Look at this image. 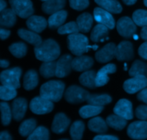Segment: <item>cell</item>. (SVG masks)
<instances>
[{
  "label": "cell",
  "mask_w": 147,
  "mask_h": 140,
  "mask_svg": "<svg viewBox=\"0 0 147 140\" xmlns=\"http://www.w3.org/2000/svg\"><path fill=\"white\" fill-rule=\"evenodd\" d=\"M34 55L37 60L43 62L55 61L60 55L59 45L53 39L44 40L34 49Z\"/></svg>",
  "instance_id": "1"
},
{
  "label": "cell",
  "mask_w": 147,
  "mask_h": 140,
  "mask_svg": "<svg viewBox=\"0 0 147 140\" xmlns=\"http://www.w3.org/2000/svg\"><path fill=\"white\" fill-rule=\"evenodd\" d=\"M65 84L60 80H50L42 85L40 90V96L54 102L62 99L64 93Z\"/></svg>",
  "instance_id": "2"
},
{
  "label": "cell",
  "mask_w": 147,
  "mask_h": 140,
  "mask_svg": "<svg viewBox=\"0 0 147 140\" xmlns=\"http://www.w3.org/2000/svg\"><path fill=\"white\" fill-rule=\"evenodd\" d=\"M88 39L84 34L75 33L67 37V47L70 51L76 56L83 55V53L92 49L88 45Z\"/></svg>",
  "instance_id": "3"
},
{
  "label": "cell",
  "mask_w": 147,
  "mask_h": 140,
  "mask_svg": "<svg viewBox=\"0 0 147 140\" xmlns=\"http://www.w3.org/2000/svg\"><path fill=\"white\" fill-rule=\"evenodd\" d=\"M22 75V69L19 67L3 70L0 75V80L3 86L19 89L20 87V79Z\"/></svg>",
  "instance_id": "4"
},
{
  "label": "cell",
  "mask_w": 147,
  "mask_h": 140,
  "mask_svg": "<svg viewBox=\"0 0 147 140\" xmlns=\"http://www.w3.org/2000/svg\"><path fill=\"white\" fill-rule=\"evenodd\" d=\"M9 1L11 9L21 18H29L34 13V8L31 0H9Z\"/></svg>",
  "instance_id": "5"
},
{
  "label": "cell",
  "mask_w": 147,
  "mask_h": 140,
  "mask_svg": "<svg viewBox=\"0 0 147 140\" xmlns=\"http://www.w3.org/2000/svg\"><path fill=\"white\" fill-rule=\"evenodd\" d=\"M89 94V92L84 89L74 85L67 88L65 92L64 96L65 99L68 103L76 104L86 101Z\"/></svg>",
  "instance_id": "6"
},
{
  "label": "cell",
  "mask_w": 147,
  "mask_h": 140,
  "mask_svg": "<svg viewBox=\"0 0 147 140\" xmlns=\"http://www.w3.org/2000/svg\"><path fill=\"white\" fill-rule=\"evenodd\" d=\"M54 105L52 101L42 96H37L32 99L30 103V109L35 114L42 115L48 114L53 111Z\"/></svg>",
  "instance_id": "7"
},
{
  "label": "cell",
  "mask_w": 147,
  "mask_h": 140,
  "mask_svg": "<svg viewBox=\"0 0 147 140\" xmlns=\"http://www.w3.org/2000/svg\"><path fill=\"white\" fill-rule=\"evenodd\" d=\"M116 29L121 36L125 38H131L136 32V24L130 17H123L118 20Z\"/></svg>",
  "instance_id": "8"
},
{
  "label": "cell",
  "mask_w": 147,
  "mask_h": 140,
  "mask_svg": "<svg viewBox=\"0 0 147 140\" xmlns=\"http://www.w3.org/2000/svg\"><path fill=\"white\" fill-rule=\"evenodd\" d=\"M147 86V78L144 76H134L124 82L123 89L126 93L134 94L143 90Z\"/></svg>",
  "instance_id": "9"
},
{
  "label": "cell",
  "mask_w": 147,
  "mask_h": 140,
  "mask_svg": "<svg viewBox=\"0 0 147 140\" xmlns=\"http://www.w3.org/2000/svg\"><path fill=\"white\" fill-rule=\"evenodd\" d=\"M127 134L128 136L133 139H147V122L142 120L132 122L128 127Z\"/></svg>",
  "instance_id": "10"
},
{
  "label": "cell",
  "mask_w": 147,
  "mask_h": 140,
  "mask_svg": "<svg viewBox=\"0 0 147 140\" xmlns=\"http://www.w3.org/2000/svg\"><path fill=\"white\" fill-rule=\"evenodd\" d=\"M115 57L119 61H129L134 57L133 45L129 41H122L116 46Z\"/></svg>",
  "instance_id": "11"
},
{
  "label": "cell",
  "mask_w": 147,
  "mask_h": 140,
  "mask_svg": "<svg viewBox=\"0 0 147 140\" xmlns=\"http://www.w3.org/2000/svg\"><path fill=\"white\" fill-rule=\"evenodd\" d=\"M73 57L70 55H63L58 59L56 64L55 76L57 78H64L68 76L71 72Z\"/></svg>",
  "instance_id": "12"
},
{
  "label": "cell",
  "mask_w": 147,
  "mask_h": 140,
  "mask_svg": "<svg viewBox=\"0 0 147 140\" xmlns=\"http://www.w3.org/2000/svg\"><path fill=\"white\" fill-rule=\"evenodd\" d=\"M113 112L126 120H131L134 117L132 103L128 99H120L113 108Z\"/></svg>",
  "instance_id": "13"
},
{
  "label": "cell",
  "mask_w": 147,
  "mask_h": 140,
  "mask_svg": "<svg viewBox=\"0 0 147 140\" xmlns=\"http://www.w3.org/2000/svg\"><path fill=\"white\" fill-rule=\"evenodd\" d=\"M93 17L95 20L99 24L106 26L109 29L114 28L115 20L111 12L103 9L100 7H96L93 11Z\"/></svg>",
  "instance_id": "14"
},
{
  "label": "cell",
  "mask_w": 147,
  "mask_h": 140,
  "mask_svg": "<svg viewBox=\"0 0 147 140\" xmlns=\"http://www.w3.org/2000/svg\"><path fill=\"white\" fill-rule=\"evenodd\" d=\"M116 49V46L114 43H108L96 53L95 57L96 60L100 63H109L114 57Z\"/></svg>",
  "instance_id": "15"
},
{
  "label": "cell",
  "mask_w": 147,
  "mask_h": 140,
  "mask_svg": "<svg viewBox=\"0 0 147 140\" xmlns=\"http://www.w3.org/2000/svg\"><path fill=\"white\" fill-rule=\"evenodd\" d=\"M27 109V101L24 98L14 99L11 106L12 117L15 121H21L24 118Z\"/></svg>",
  "instance_id": "16"
},
{
  "label": "cell",
  "mask_w": 147,
  "mask_h": 140,
  "mask_svg": "<svg viewBox=\"0 0 147 140\" xmlns=\"http://www.w3.org/2000/svg\"><path fill=\"white\" fill-rule=\"evenodd\" d=\"M70 124V120L65 114L58 113L55 116L52 124V131L55 134L65 132Z\"/></svg>",
  "instance_id": "17"
},
{
  "label": "cell",
  "mask_w": 147,
  "mask_h": 140,
  "mask_svg": "<svg viewBox=\"0 0 147 140\" xmlns=\"http://www.w3.org/2000/svg\"><path fill=\"white\" fill-rule=\"evenodd\" d=\"M116 71V65L109 63L100 69L96 73V86L97 87L105 86L109 80V74H112Z\"/></svg>",
  "instance_id": "18"
},
{
  "label": "cell",
  "mask_w": 147,
  "mask_h": 140,
  "mask_svg": "<svg viewBox=\"0 0 147 140\" xmlns=\"http://www.w3.org/2000/svg\"><path fill=\"white\" fill-rule=\"evenodd\" d=\"M93 65V60L92 57L86 55L77 56L73 59L72 68L73 70L78 72L87 71L91 68Z\"/></svg>",
  "instance_id": "19"
},
{
  "label": "cell",
  "mask_w": 147,
  "mask_h": 140,
  "mask_svg": "<svg viewBox=\"0 0 147 140\" xmlns=\"http://www.w3.org/2000/svg\"><path fill=\"white\" fill-rule=\"evenodd\" d=\"M26 24L29 30L36 33H40L46 28L48 22L43 17L33 15L27 19Z\"/></svg>",
  "instance_id": "20"
},
{
  "label": "cell",
  "mask_w": 147,
  "mask_h": 140,
  "mask_svg": "<svg viewBox=\"0 0 147 140\" xmlns=\"http://www.w3.org/2000/svg\"><path fill=\"white\" fill-rule=\"evenodd\" d=\"M65 3V0H47L42 5V9L46 14H53L63 10Z\"/></svg>",
  "instance_id": "21"
},
{
  "label": "cell",
  "mask_w": 147,
  "mask_h": 140,
  "mask_svg": "<svg viewBox=\"0 0 147 140\" xmlns=\"http://www.w3.org/2000/svg\"><path fill=\"white\" fill-rule=\"evenodd\" d=\"M17 34L20 38L25 40L26 42L29 43L30 44L33 45L36 47L42 43V38L39 34L32 30H27L25 29H20L17 31Z\"/></svg>",
  "instance_id": "22"
},
{
  "label": "cell",
  "mask_w": 147,
  "mask_h": 140,
  "mask_svg": "<svg viewBox=\"0 0 147 140\" xmlns=\"http://www.w3.org/2000/svg\"><path fill=\"white\" fill-rule=\"evenodd\" d=\"M109 28L106 26L102 24H98L92 30L90 34V39L94 43L97 42H103L105 40H108L109 37Z\"/></svg>",
  "instance_id": "23"
},
{
  "label": "cell",
  "mask_w": 147,
  "mask_h": 140,
  "mask_svg": "<svg viewBox=\"0 0 147 140\" xmlns=\"http://www.w3.org/2000/svg\"><path fill=\"white\" fill-rule=\"evenodd\" d=\"M67 17V12L65 10H60L51 14L48 19V26L50 29H57L61 27L65 22Z\"/></svg>",
  "instance_id": "24"
},
{
  "label": "cell",
  "mask_w": 147,
  "mask_h": 140,
  "mask_svg": "<svg viewBox=\"0 0 147 140\" xmlns=\"http://www.w3.org/2000/svg\"><path fill=\"white\" fill-rule=\"evenodd\" d=\"M17 14L11 9H5L0 14V24L2 27H11L17 20Z\"/></svg>",
  "instance_id": "25"
},
{
  "label": "cell",
  "mask_w": 147,
  "mask_h": 140,
  "mask_svg": "<svg viewBox=\"0 0 147 140\" xmlns=\"http://www.w3.org/2000/svg\"><path fill=\"white\" fill-rule=\"evenodd\" d=\"M93 18L92 15L89 13L85 12L81 14L78 17L76 20V23H77L78 28L80 32H88L91 29L92 25H93Z\"/></svg>",
  "instance_id": "26"
},
{
  "label": "cell",
  "mask_w": 147,
  "mask_h": 140,
  "mask_svg": "<svg viewBox=\"0 0 147 140\" xmlns=\"http://www.w3.org/2000/svg\"><path fill=\"white\" fill-rule=\"evenodd\" d=\"M101 8L111 13L119 14L122 11V7L117 0H95Z\"/></svg>",
  "instance_id": "27"
},
{
  "label": "cell",
  "mask_w": 147,
  "mask_h": 140,
  "mask_svg": "<svg viewBox=\"0 0 147 140\" xmlns=\"http://www.w3.org/2000/svg\"><path fill=\"white\" fill-rule=\"evenodd\" d=\"M96 73L95 70H87L82 73L79 77L80 84L89 89H94L96 86Z\"/></svg>",
  "instance_id": "28"
},
{
  "label": "cell",
  "mask_w": 147,
  "mask_h": 140,
  "mask_svg": "<svg viewBox=\"0 0 147 140\" xmlns=\"http://www.w3.org/2000/svg\"><path fill=\"white\" fill-rule=\"evenodd\" d=\"M89 129L98 134H103L108 131V124L101 117L96 116L92 118L88 124Z\"/></svg>",
  "instance_id": "29"
},
{
  "label": "cell",
  "mask_w": 147,
  "mask_h": 140,
  "mask_svg": "<svg viewBox=\"0 0 147 140\" xmlns=\"http://www.w3.org/2000/svg\"><path fill=\"white\" fill-rule=\"evenodd\" d=\"M38 74L34 70H30L24 74L23 86L27 91H31L38 85Z\"/></svg>",
  "instance_id": "30"
},
{
  "label": "cell",
  "mask_w": 147,
  "mask_h": 140,
  "mask_svg": "<svg viewBox=\"0 0 147 140\" xmlns=\"http://www.w3.org/2000/svg\"><path fill=\"white\" fill-rule=\"evenodd\" d=\"M86 101L90 105L103 106L112 101V98L108 94H89Z\"/></svg>",
  "instance_id": "31"
},
{
  "label": "cell",
  "mask_w": 147,
  "mask_h": 140,
  "mask_svg": "<svg viewBox=\"0 0 147 140\" xmlns=\"http://www.w3.org/2000/svg\"><path fill=\"white\" fill-rule=\"evenodd\" d=\"M106 122L108 126L119 131L124 129L127 124V120L117 114H112L109 116Z\"/></svg>",
  "instance_id": "32"
},
{
  "label": "cell",
  "mask_w": 147,
  "mask_h": 140,
  "mask_svg": "<svg viewBox=\"0 0 147 140\" xmlns=\"http://www.w3.org/2000/svg\"><path fill=\"white\" fill-rule=\"evenodd\" d=\"M103 110V106H98L94 105H86L83 106L79 110V114L83 119L93 117L102 112Z\"/></svg>",
  "instance_id": "33"
},
{
  "label": "cell",
  "mask_w": 147,
  "mask_h": 140,
  "mask_svg": "<svg viewBox=\"0 0 147 140\" xmlns=\"http://www.w3.org/2000/svg\"><path fill=\"white\" fill-rule=\"evenodd\" d=\"M129 74L133 77L136 76L147 77V63L139 60H135L129 70Z\"/></svg>",
  "instance_id": "34"
},
{
  "label": "cell",
  "mask_w": 147,
  "mask_h": 140,
  "mask_svg": "<svg viewBox=\"0 0 147 140\" xmlns=\"http://www.w3.org/2000/svg\"><path fill=\"white\" fill-rule=\"evenodd\" d=\"M57 62H44L40 68V73L45 78H50L55 76Z\"/></svg>",
  "instance_id": "35"
},
{
  "label": "cell",
  "mask_w": 147,
  "mask_h": 140,
  "mask_svg": "<svg viewBox=\"0 0 147 140\" xmlns=\"http://www.w3.org/2000/svg\"><path fill=\"white\" fill-rule=\"evenodd\" d=\"M37 122L34 119H27L20 124L19 128V133L22 137H28L31 135L37 127Z\"/></svg>",
  "instance_id": "36"
},
{
  "label": "cell",
  "mask_w": 147,
  "mask_h": 140,
  "mask_svg": "<svg viewBox=\"0 0 147 140\" xmlns=\"http://www.w3.org/2000/svg\"><path fill=\"white\" fill-rule=\"evenodd\" d=\"M85 129V124L81 121H76L72 124L70 134L73 140H81Z\"/></svg>",
  "instance_id": "37"
},
{
  "label": "cell",
  "mask_w": 147,
  "mask_h": 140,
  "mask_svg": "<svg viewBox=\"0 0 147 140\" xmlns=\"http://www.w3.org/2000/svg\"><path fill=\"white\" fill-rule=\"evenodd\" d=\"M10 53L17 58H21L25 56L27 52V47L25 43H15L11 44L9 47Z\"/></svg>",
  "instance_id": "38"
},
{
  "label": "cell",
  "mask_w": 147,
  "mask_h": 140,
  "mask_svg": "<svg viewBox=\"0 0 147 140\" xmlns=\"http://www.w3.org/2000/svg\"><path fill=\"white\" fill-rule=\"evenodd\" d=\"M50 133L47 128L45 126H38L30 135L27 140H49Z\"/></svg>",
  "instance_id": "39"
},
{
  "label": "cell",
  "mask_w": 147,
  "mask_h": 140,
  "mask_svg": "<svg viewBox=\"0 0 147 140\" xmlns=\"http://www.w3.org/2000/svg\"><path fill=\"white\" fill-rule=\"evenodd\" d=\"M0 108H1V123L4 126H7L11 122L12 112L11 111L10 106L6 102H1Z\"/></svg>",
  "instance_id": "40"
},
{
  "label": "cell",
  "mask_w": 147,
  "mask_h": 140,
  "mask_svg": "<svg viewBox=\"0 0 147 140\" xmlns=\"http://www.w3.org/2000/svg\"><path fill=\"white\" fill-rule=\"evenodd\" d=\"M132 20L136 25L140 27L147 26V11L144 9L136 10L133 13Z\"/></svg>",
  "instance_id": "41"
},
{
  "label": "cell",
  "mask_w": 147,
  "mask_h": 140,
  "mask_svg": "<svg viewBox=\"0 0 147 140\" xmlns=\"http://www.w3.org/2000/svg\"><path fill=\"white\" fill-rule=\"evenodd\" d=\"M80 30L78 28L76 22H70L65 24H63L57 30V32L60 34H72L75 33H78Z\"/></svg>",
  "instance_id": "42"
},
{
  "label": "cell",
  "mask_w": 147,
  "mask_h": 140,
  "mask_svg": "<svg viewBox=\"0 0 147 140\" xmlns=\"http://www.w3.org/2000/svg\"><path fill=\"white\" fill-rule=\"evenodd\" d=\"M17 92L16 89L1 86L0 87V99L2 101H9L17 96Z\"/></svg>",
  "instance_id": "43"
},
{
  "label": "cell",
  "mask_w": 147,
  "mask_h": 140,
  "mask_svg": "<svg viewBox=\"0 0 147 140\" xmlns=\"http://www.w3.org/2000/svg\"><path fill=\"white\" fill-rule=\"evenodd\" d=\"M69 1L70 7L78 11L85 9L89 5V0H69Z\"/></svg>",
  "instance_id": "44"
},
{
  "label": "cell",
  "mask_w": 147,
  "mask_h": 140,
  "mask_svg": "<svg viewBox=\"0 0 147 140\" xmlns=\"http://www.w3.org/2000/svg\"><path fill=\"white\" fill-rule=\"evenodd\" d=\"M135 114L138 119L143 121L147 120V106L146 105H141L136 109Z\"/></svg>",
  "instance_id": "45"
},
{
  "label": "cell",
  "mask_w": 147,
  "mask_h": 140,
  "mask_svg": "<svg viewBox=\"0 0 147 140\" xmlns=\"http://www.w3.org/2000/svg\"><path fill=\"white\" fill-rule=\"evenodd\" d=\"M138 52H139V55L141 57L147 60V41L141 45Z\"/></svg>",
  "instance_id": "46"
},
{
  "label": "cell",
  "mask_w": 147,
  "mask_h": 140,
  "mask_svg": "<svg viewBox=\"0 0 147 140\" xmlns=\"http://www.w3.org/2000/svg\"><path fill=\"white\" fill-rule=\"evenodd\" d=\"M137 99L147 104V88L144 89L143 90H142L138 93Z\"/></svg>",
  "instance_id": "47"
},
{
  "label": "cell",
  "mask_w": 147,
  "mask_h": 140,
  "mask_svg": "<svg viewBox=\"0 0 147 140\" xmlns=\"http://www.w3.org/2000/svg\"><path fill=\"white\" fill-rule=\"evenodd\" d=\"M93 140H119V139L117 137L113 136V135H100L95 137Z\"/></svg>",
  "instance_id": "48"
},
{
  "label": "cell",
  "mask_w": 147,
  "mask_h": 140,
  "mask_svg": "<svg viewBox=\"0 0 147 140\" xmlns=\"http://www.w3.org/2000/svg\"><path fill=\"white\" fill-rule=\"evenodd\" d=\"M10 31L9 30H7L6 29L1 28L0 29V37L2 40H6L7 38H8L9 36L10 35Z\"/></svg>",
  "instance_id": "49"
},
{
  "label": "cell",
  "mask_w": 147,
  "mask_h": 140,
  "mask_svg": "<svg viewBox=\"0 0 147 140\" xmlns=\"http://www.w3.org/2000/svg\"><path fill=\"white\" fill-rule=\"evenodd\" d=\"M0 140H12V138L8 132L4 131L0 134Z\"/></svg>",
  "instance_id": "50"
},
{
  "label": "cell",
  "mask_w": 147,
  "mask_h": 140,
  "mask_svg": "<svg viewBox=\"0 0 147 140\" xmlns=\"http://www.w3.org/2000/svg\"><path fill=\"white\" fill-rule=\"evenodd\" d=\"M140 35H141V37H142L143 40L147 41V26L143 27L142 31H141Z\"/></svg>",
  "instance_id": "51"
},
{
  "label": "cell",
  "mask_w": 147,
  "mask_h": 140,
  "mask_svg": "<svg viewBox=\"0 0 147 140\" xmlns=\"http://www.w3.org/2000/svg\"><path fill=\"white\" fill-rule=\"evenodd\" d=\"M9 66V63L7 60H0V66L3 68H6Z\"/></svg>",
  "instance_id": "52"
},
{
  "label": "cell",
  "mask_w": 147,
  "mask_h": 140,
  "mask_svg": "<svg viewBox=\"0 0 147 140\" xmlns=\"http://www.w3.org/2000/svg\"><path fill=\"white\" fill-rule=\"evenodd\" d=\"M7 7V3L4 0H0V11H3Z\"/></svg>",
  "instance_id": "53"
},
{
  "label": "cell",
  "mask_w": 147,
  "mask_h": 140,
  "mask_svg": "<svg viewBox=\"0 0 147 140\" xmlns=\"http://www.w3.org/2000/svg\"><path fill=\"white\" fill-rule=\"evenodd\" d=\"M125 4L126 5H133L136 2L137 0H122Z\"/></svg>",
  "instance_id": "54"
},
{
  "label": "cell",
  "mask_w": 147,
  "mask_h": 140,
  "mask_svg": "<svg viewBox=\"0 0 147 140\" xmlns=\"http://www.w3.org/2000/svg\"><path fill=\"white\" fill-rule=\"evenodd\" d=\"M98 46L96 45H92V49L94 50H98Z\"/></svg>",
  "instance_id": "55"
},
{
  "label": "cell",
  "mask_w": 147,
  "mask_h": 140,
  "mask_svg": "<svg viewBox=\"0 0 147 140\" xmlns=\"http://www.w3.org/2000/svg\"><path fill=\"white\" fill-rule=\"evenodd\" d=\"M133 38H134V40H138V39H139V36H138L137 34H134V36H133Z\"/></svg>",
  "instance_id": "56"
},
{
  "label": "cell",
  "mask_w": 147,
  "mask_h": 140,
  "mask_svg": "<svg viewBox=\"0 0 147 140\" xmlns=\"http://www.w3.org/2000/svg\"><path fill=\"white\" fill-rule=\"evenodd\" d=\"M144 5L147 7V0H144Z\"/></svg>",
  "instance_id": "57"
},
{
  "label": "cell",
  "mask_w": 147,
  "mask_h": 140,
  "mask_svg": "<svg viewBox=\"0 0 147 140\" xmlns=\"http://www.w3.org/2000/svg\"><path fill=\"white\" fill-rule=\"evenodd\" d=\"M60 140H69V139H60Z\"/></svg>",
  "instance_id": "58"
},
{
  "label": "cell",
  "mask_w": 147,
  "mask_h": 140,
  "mask_svg": "<svg viewBox=\"0 0 147 140\" xmlns=\"http://www.w3.org/2000/svg\"><path fill=\"white\" fill-rule=\"evenodd\" d=\"M41 1H47V0H41Z\"/></svg>",
  "instance_id": "59"
}]
</instances>
